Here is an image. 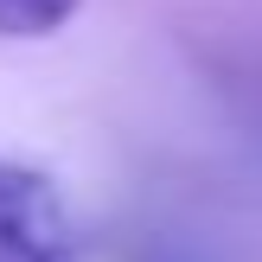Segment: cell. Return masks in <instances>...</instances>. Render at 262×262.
Listing matches in <instances>:
<instances>
[{
    "label": "cell",
    "mask_w": 262,
    "mask_h": 262,
    "mask_svg": "<svg viewBox=\"0 0 262 262\" xmlns=\"http://www.w3.org/2000/svg\"><path fill=\"white\" fill-rule=\"evenodd\" d=\"M0 262H90L64 192L19 160H0Z\"/></svg>",
    "instance_id": "6da1fadb"
},
{
    "label": "cell",
    "mask_w": 262,
    "mask_h": 262,
    "mask_svg": "<svg viewBox=\"0 0 262 262\" xmlns=\"http://www.w3.org/2000/svg\"><path fill=\"white\" fill-rule=\"evenodd\" d=\"M83 0H0V38H45L58 32Z\"/></svg>",
    "instance_id": "7a4b0ae2"
}]
</instances>
